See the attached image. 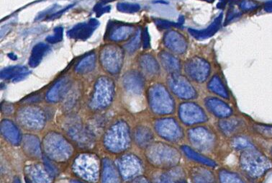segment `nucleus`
Segmentation results:
<instances>
[{
  "instance_id": "obj_41",
  "label": "nucleus",
  "mask_w": 272,
  "mask_h": 183,
  "mask_svg": "<svg viewBox=\"0 0 272 183\" xmlns=\"http://www.w3.org/2000/svg\"><path fill=\"white\" fill-rule=\"evenodd\" d=\"M255 132L266 138V139H272V126L260 124H255L253 126Z\"/></svg>"
},
{
  "instance_id": "obj_14",
  "label": "nucleus",
  "mask_w": 272,
  "mask_h": 183,
  "mask_svg": "<svg viewBox=\"0 0 272 183\" xmlns=\"http://www.w3.org/2000/svg\"><path fill=\"white\" fill-rule=\"evenodd\" d=\"M117 167L125 181L136 178L142 170L141 161L133 154L124 155L120 157L117 161Z\"/></svg>"
},
{
  "instance_id": "obj_32",
  "label": "nucleus",
  "mask_w": 272,
  "mask_h": 183,
  "mask_svg": "<svg viewBox=\"0 0 272 183\" xmlns=\"http://www.w3.org/2000/svg\"><path fill=\"white\" fill-rule=\"evenodd\" d=\"M49 46L46 43H39L35 45L31 52L29 60V65L30 67L35 68L38 66L43 60L46 53L49 50Z\"/></svg>"
},
{
  "instance_id": "obj_12",
  "label": "nucleus",
  "mask_w": 272,
  "mask_h": 183,
  "mask_svg": "<svg viewBox=\"0 0 272 183\" xmlns=\"http://www.w3.org/2000/svg\"><path fill=\"white\" fill-rule=\"evenodd\" d=\"M188 136L192 145L200 151H210L213 147V133L205 127H197L189 130Z\"/></svg>"
},
{
  "instance_id": "obj_30",
  "label": "nucleus",
  "mask_w": 272,
  "mask_h": 183,
  "mask_svg": "<svg viewBox=\"0 0 272 183\" xmlns=\"http://www.w3.org/2000/svg\"><path fill=\"white\" fill-rule=\"evenodd\" d=\"M190 177L193 183H215L213 174L203 167H194L190 171Z\"/></svg>"
},
{
  "instance_id": "obj_47",
  "label": "nucleus",
  "mask_w": 272,
  "mask_h": 183,
  "mask_svg": "<svg viewBox=\"0 0 272 183\" xmlns=\"http://www.w3.org/2000/svg\"><path fill=\"white\" fill-rule=\"evenodd\" d=\"M142 41L144 49H149L150 47V36H149L147 29H146L144 32H143Z\"/></svg>"
},
{
  "instance_id": "obj_48",
  "label": "nucleus",
  "mask_w": 272,
  "mask_h": 183,
  "mask_svg": "<svg viewBox=\"0 0 272 183\" xmlns=\"http://www.w3.org/2000/svg\"><path fill=\"white\" fill-rule=\"evenodd\" d=\"M58 7V5L53 6L52 7H51V8L49 9V10L44 11V12H40V14L37 16V18H35V20L36 21H38V20H41L43 19V18H45V17L46 16H51L52 14H51V12H53V11L55 10L56 7Z\"/></svg>"
},
{
  "instance_id": "obj_10",
  "label": "nucleus",
  "mask_w": 272,
  "mask_h": 183,
  "mask_svg": "<svg viewBox=\"0 0 272 183\" xmlns=\"http://www.w3.org/2000/svg\"><path fill=\"white\" fill-rule=\"evenodd\" d=\"M171 91L177 97L184 100H191L197 97V92L190 82L184 76L177 73L171 74L167 80Z\"/></svg>"
},
{
  "instance_id": "obj_51",
  "label": "nucleus",
  "mask_w": 272,
  "mask_h": 183,
  "mask_svg": "<svg viewBox=\"0 0 272 183\" xmlns=\"http://www.w3.org/2000/svg\"><path fill=\"white\" fill-rule=\"evenodd\" d=\"M265 10L267 12H272V1L265 4Z\"/></svg>"
},
{
  "instance_id": "obj_18",
  "label": "nucleus",
  "mask_w": 272,
  "mask_h": 183,
  "mask_svg": "<svg viewBox=\"0 0 272 183\" xmlns=\"http://www.w3.org/2000/svg\"><path fill=\"white\" fill-rule=\"evenodd\" d=\"M99 26V21L91 19L88 23H79L67 32L69 38L76 40H87L92 35Z\"/></svg>"
},
{
  "instance_id": "obj_21",
  "label": "nucleus",
  "mask_w": 272,
  "mask_h": 183,
  "mask_svg": "<svg viewBox=\"0 0 272 183\" xmlns=\"http://www.w3.org/2000/svg\"><path fill=\"white\" fill-rule=\"evenodd\" d=\"M25 173L32 183H51L52 176L49 173L46 167L34 164L29 165L25 168Z\"/></svg>"
},
{
  "instance_id": "obj_23",
  "label": "nucleus",
  "mask_w": 272,
  "mask_h": 183,
  "mask_svg": "<svg viewBox=\"0 0 272 183\" xmlns=\"http://www.w3.org/2000/svg\"><path fill=\"white\" fill-rule=\"evenodd\" d=\"M71 83L67 78L60 79L47 93L46 98L49 102H58L65 97V94L69 90Z\"/></svg>"
},
{
  "instance_id": "obj_40",
  "label": "nucleus",
  "mask_w": 272,
  "mask_h": 183,
  "mask_svg": "<svg viewBox=\"0 0 272 183\" xmlns=\"http://www.w3.org/2000/svg\"><path fill=\"white\" fill-rule=\"evenodd\" d=\"M232 146L233 148L236 150H248V149L253 148V145L246 139L239 136V137L234 138L232 141Z\"/></svg>"
},
{
  "instance_id": "obj_8",
  "label": "nucleus",
  "mask_w": 272,
  "mask_h": 183,
  "mask_svg": "<svg viewBox=\"0 0 272 183\" xmlns=\"http://www.w3.org/2000/svg\"><path fill=\"white\" fill-rule=\"evenodd\" d=\"M100 61L107 72L118 74L123 63V51L115 45L105 46L100 53Z\"/></svg>"
},
{
  "instance_id": "obj_52",
  "label": "nucleus",
  "mask_w": 272,
  "mask_h": 183,
  "mask_svg": "<svg viewBox=\"0 0 272 183\" xmlns=\"http://www.w3.org/2000/svg\"><path fill=\"white\" fill-rule=\"evenodd\" d=\"M8 57H10L11 60H16L17 59H18V57H17L16 56H15V54H9Z\"/></svg>"
},
{
  "instance_id": "obj_20",
  "label": "nucleus",
  "mask_w": 272,
  "mask_h": 183,
  "mask_svg": "<svg viewBox=\"0 0 272 183\" xmlns=\"http://www.w3.org/2000/svg\"><path fill=\"white\" fill-rule=\"evenodd\" d=\"M134 27L130 25L112 23L111 26L107 29V35L111 41L120 42L128 39L134 34Z\"/></svg>"
},
{
  "instance_id": "obj_49",
  "label": "nucleus",
  "mask_w": 272,
  "mask_h": 183,
  "mask_svg": "<svg viewBox=\"0 0 272 183\" xmlns=\"http://www.w3.org/2000/svg\"><path fill=\"white\" fill-rule=\"evenodd\" d=\"M74 4H70V5L67 6L66 8L63 9V10H59L58 12L52 14V15L49 17V19H56V18H59V17H60V15H61L63 13V12H66V11L71 9V7H74Z\"/></svg>"
},
{
  "instance_id": "obj_36",
  "label": "nucleus",
  "mask_w": 272,
  "mask_h": 183,
  "mask_svg": "<svg viewBox=\"0 0 272 183\" xmlns=\"http://www.w3.org/2000/svg\"><path fill=\"white\" fill-rule=\"evenodd\" d=\"M222 16L219 17L216 19V21L214 22L211 25L210 27L208 29H205L203 30H194L190 29L191 34L193 35L194 37L197 38H205L211 36L213 35L214 32L218 30L219 27H220V22H221Z\"/></svg>"
},
{
  "instance_id": "obj_42",
  "label": "nucleus",
  "mask_w": 272,
  "mask_h": 183,
  "mask_svg": "<svg viewBox=\"0 0 272 183\" xmlns=\"http://www.w3.org/2000/svg\"><path fill=\"white\" fill-rule=\"evenodd\" d=\"M117 8L120 12H127V13H133L141 10V6L138 4H132V3L121 2L118 3Z\"/></svg>"
},
{
  "instance_id": "obj_24",
  "label": "nucleus",
  "mask_w": 272,
  "mask_h": 183,
  "mask_svg": "<svg viewBox=\"0 0 272 183\" xmlns=\"http://www.w3.org/2000/svg\"><path fill=\"white\" fill-rule=\"evenodd\" d=\"M1 133L2 136L13 145H18L19 144V130L11 121L5 119L1 122Z\"/></svg>"
},
{
  "instance_id": "obj_46",
  "label": "nucleus",
  "mask_w": 272,
  "mask_h": 183,
  "mask_svg": "<svg viewBox=\"0 0 272 183\" xmlns=\"http://www.w3.org/2000/svg\"><path fill=\"white\" fill-rule=\"evenodd\" d=\"M257 6V4H256V2L251 1H243V2L240 4L241 8L245 11L253 10V9H256Z\"/></svg>"
},
{
  "instance_id": "obj_31",
  "label": "nucleus",
  "mask_w": 272,
  "mask_h": 183,
  "mask_svg": "<svg viewBox=\"0 0 272 183\" xmlns=\"http://www.w3.org/2000/svg\"><path fill=\"white\" fill-rule=\"evenodd\" d=\"M153 133L148 127L138 126L136 128L134 132V139L136 144L140 147H147L150 146L151 143L153 140Z\"/></svg>"
},
{
  "instance_id": "obj_29",
  "label": "nucleus",
  "mask_w": 272,
  "mask_h": 183,
  "mask_svg": "<svg viewBox=\"0 0 272 183\" xmlns=\"http://www.w3.org/2000/svg\"><path fill=\"white\" fill-rule=\"evenodd\" d=\"M23 148L25 152L33 157L41 156L40 144L37 136L32 135H26L23 138Z\"/></svg>"
},
{
  "instance_id": "obj_53",
  "label": "nucleus",
  "mask_w": 272,
  "mask_h": 183,
  "mask_svg": "<svg viewBox=\"0 0 272 183\" xmlns=\"http://www.w3.org/2000/svg\"><path fill=\"white\" fill-rule=\"evenodd\" d=\"M13 183H21V182H20L19 178L16 177V178H14Z\"/></svg>"
},
{
  "instance_id": "obj_2",
  "label": "nucleus",
  "mask_w": 272,
  "mask_h": 183,
  "mask_svg": "<svg viewBox=\"0 0 272 183\" xmlns=\"http://www.w3.org/2000/svg\"><path fill=\"white\" fill-rule=\"evenodd\" d=\"M242 170L253 178L262 177L272 167V162L268 157L253 148L244 150L240 156Z\"/></svg>"
},
{
  "instance_id": "obj_25",
  "label": "nucleus",
  "mask_w": 272,
  "mask_h": 183,
  "mask_svg": "<svg viewBox=\"0 0 272 183\" xmlns=\"http://www.w3.org/2000/svg\"><path fill=\"white\" fill-rule=\"evenodd\" d=\"M102 183H121L116 166L109 159L102 161Z\"/></svg>"
},
{
  "instance_id": "obj_33",
  "label": "nucleus",
  "mask_w": 272,
  "mask_h": 183,
  "mask_svg": "<svg viewBox=\"0 0 272 183\" xmlns=\"http://www.w3.org/2000/svg\"><path fill=\"white\" fill-rule=\"evenodd\" d=\"M242 122L237 119H223L219 122V127L222 132L226 136H231L237 133L242 128Z\"/></svg>"
},
{
  "instance_id": "obj_17",
  "label": "nucleus",
  "mask_w": 272,
  "mask_h": 183,
  "mask_svg": "<svg viewBox=\"0 0 272 183\" xmlns=\"http://www.w3.org/2000/svg\"><path fill=\"white\" fill-rule=\"evenodd\" d=\"M164 43L169 50L175 54H184L187 49L186 38L177 31L172 30L166 32L164 37Z\"/></svg>"
},
{
  "instance_id": "obj_6",
  "label": "nucleus",
  "mask_w": 272,
  "mask_h": 183,
  "mask_svg": "<svg viewBox=\"0 0 272 183\" xmlns=\"http://www.w3.org/2000/svg\"><path fill=\"white\" fill-rule=\"evenodd\" d=\"M73 170L77 176L88 182L96 183L99 180V163L94 155L83 153L76 158Z\"/></svg>"
},
{
  "instance_id": "obj_55",
  "label": "nucleus",
  "mask_w": 272,
  "mask_h": 183,
  "mask_svg": "<svg viewBox=\"0 0 272 183\" xmlns=\"http://www.w3.org/2000/svg\"><path fill=\"white\" fill-rule=\"evenodd\" d=\"M179 183H187L186 182V181H180V182H179Z\"/></svg>"
},
{
  "instance_id": "obj_27",
  "label": "nucleus",
  "mask_w": 272,
  "mask_h": 183,
  "mask_svg": "<svg viewBox=\"0 0 272 183\" xmlns=\"http://www.w3.org/2000/svg\"><path fill=\"white\" fill-rule=\"evenodd\" d=\"M159 59L164 69L171 74H177L181 69L180 60L170 53L162 51L160 53Z\"/></svg>"
},
{
  "instance_id": "obj_37",
  "label": "nucleus",
  "mask_w": 272,
  "mask_h": 183,
  "mask_svg": "<svg viewBox=\"0 0 272 183\" xmlns=\"http://www.w3.org/2000/svg\"><path fill=\"white\" fill-rule=\"evenodd\" d=\"M181 150L186 153V156L190 158L191 159H193L194 161H197V162L209 166V167H215V162L211 160V159H208V158L205 157V156H202L200 153L196 152L187 146H182Z\"/></svg>"
},
{
  "instance_id": "obj_4",
  "label": "nucleus",
  "mask_w": 272,
  "mask_h": 183,
  "mask_svg": "<svg viewBox=\"0 0 272 183\" xmlns=\"http://www.w3.org/2000/svg\"><path fill=\"white\" fill-rule=\"evenodd\" d=\"M149 101L152 111L156 114H170L175 110V100L165 87L160 84L149 89Z\"/></svg>"
},
{
  "instance_id": "obj_39",
  "label": "nucleus",
  "mask_w": 272,
  "mask_h": 183,
  "mask_svg": "<svg viewBox=\"0 0 272 183\" xmlns=\"http://www.w3.org/2000/svg\"><path fill=\"white\" fill-rule=\"evenodd\" d=\"M141 40H142V33L141 30H138L133 38L124 46V49L130 54L136 52L141 46Z\"/></svg>"
},
{
  "instance_id": "obj_9",
  "label": "nucleus",
  "mask_w": 272,
  "mask_h": 183,
  "mask_svg": "<svg viewBox=\"0 0 272 183\" xmlns=\"http://www.w3.org/2000/svg\"><path fill=\"white\" fill-rule=\"evenodd\" d=\"M17 119L22 126L34 131L42 129L46 120L43 111L35 107H27L20 110Z\"/></svg>"
},
{
  "instance_id": "obj_43",
  "label": "nucleus",
  "mask_w": 272,
  "mask_h": 183,
  "mask_svg": "<svg viewBox=\"0 0 272 183\" xmlns=\"http://www.w3.org/2000/svg\"><path fill=\"white\" fill-rule=\"evenodd\" d=\"M63 28L57 27L54 29V35H49L46 38V41L51 44L59 43L63 38Z\"/></svg>"
},
{
  "instance_id": "obj_16",
  "label": "nucleus",
  "mask_w": 272,
  "mask_h": 183,
  "mask_svg": "<svg viewBox=\"0 0 272 183\" xmlns=\"http://www.w3.org/2000/svg\"><path fill=\"white\" fill-rule=\"evenodd\" d=\"M70 122L65 124L68 136L77 142L81 147H90L93 143V136L88 129H85L82 124L77 119H70Z\"/></svg>"
},
{
  "instance_id": "obj_3",
  "label": "nucleus",
  "mask_w": 272,
  "mask_h": 183,
  "mask_svg": "<svg viewBox=\"0 0 272 183\" xmlns=\"http://www.w3.org/2000/svg\"><path fill=\"white\" fill-rule=\"evenodd\" d=\"M130 144V129L126 122H116L105 133L104 145L111 152H122L128 148Z\"/></svg>"
},
{
  "instance_id": "obj_1",
  "label": "nucleus",
  "mask_w": 272,
  "mask_h": 183,
  "mask_svg": "<svg viewBox=\"0 0 272 183\" xmlns=\"http://www.w3.org/2000/svg\"><path fill=\"white\" fill-rule=\"evenodd\" d=\"M146 157L152 165L159 168L169 169L179 164L181 156L175 147L158 142L148 147Z\"/></svg>"
},
{
  "instance_id": "obj_34",
  "label": "nucleus",
  "mask_w": 272,
  "mask_h": 183,
  "mask_svg": "<svg viewBox=\"0 0 272 183\" xmlns=\"http://www.w3.org/2000/svg\"><path fill=\"white\" fill-rule=\"evenodd\" d=\"M208 89L212 92L215 93L217 95L221 96L224 98H229V94L227 91L226 88L220 80V77L214 76L211 81L208 83Z\"/></svg>"
},
{
  "instance_id": "obj_13",
  "label": "nucleus",
  "mask_w": 272,
  "mask_h": 183,
  "mask_svg": "<svg viewBox=\"0 0 272 183\" xmlns=\"http://www.w3.org/2000/svg\"><path fill=\"white\" fill-rule=\"evenodd\" d=\"M179 116L181 122L186 125H194L208 121L204 111L194 102L181 104L179 110Z\"/></svg>"
},
{
  "instance_id": "obj_15",
  "label": "nucleus",
  "mask_w": 272,
  "mask_h": 183,
  "mask_svg": "<svg viewBox=\"0 0 272 183\" xmlns=\"http://www.w3.org/2000/svg\"><path fill=\"white\" fill-rule=\"evenodd\" d=\"M155 129L157 133L163 139L170 142H177L183 136L181 127L173 119L157 121L155 123Z\"/></svg>"
},
{
  "instance_id": "obj_5",
  "label": "nucleus",
  "mask_w": 272,
  "mask_h": 183,
  "mask_svg": "<svg viewBox=\"0 0 272 183\" xmlns=\"http://www.w3.org/2000/svg\"><path fill=\"white\" fill-rule=\"evenodd\" d=\"M45 152L51 159L58 162L66 161L72 153V147L57 133H50L43 140Z\"/></svg>"
},
{
  "instance_id": "obj_11",
  "label": "nucleus",
  "mask_w": 272,
  "mask_h": 183,
  "mask_svg": "<svg viewBox=\"0 0 272 183\" xmlns=\"http://www.w3.org/2000/svg\"><path fill=\"white\" fill-rule=\"evenodd\" d=\"M185 73L192 80L197 82H205L211 73V66L208 61L200 57H192L184 63Z\"/></svg>"
},
{
  "instance_id": "obj_50",
  "label": "nucleus",
  "mask_w": 272,
  "mask_h": 183,
  "mask_svg": "<svg viewBox=\"0 0 272 183\" xmlns=\"http://www.w3.org/2000/svg\"><path fill=\"white\" fill-rule=\"evenodd\" d=\"M130 183H151L149 182V180L145 177L140 176L137 177L136 178H135L133 181H131Z\"/></svg>"
},
{
  "instance_id": "obj_45",
  "label": "nucleus",
  "mask_w": 272,
  "mask_h": 183,
  "mask_svg": "<svg viewBox=\"0 0 272 183\" xmlns=\"http://www.w3.org/2000/svg\"><path fill=\"white\" fill-rule=\"evenodd\" d=\"M155 183H175L174 180L166 173L161 174L155 178Z\"/></svg>"
},
{
  "instance_id": "obj_28",
  "label": "nucleus",
  "mask_w": 272,
  "mask_h": 183,
  "mask_svg": "<svg viewBox=\"0 0 272 183\" xmlns=\"http://www.w3.org/2000/svg\"><path fill=\"white\" fill-rule=\"evenodd\" d=\"M140 67L148 75L155 76L159 72V66L158 62L153 56L150 54H144L139 58Z\"/></svg>"
},
{
  "instance_id": "obj_19",
  "label": "nucleus",
  "mask_w": 272,
  "mask_h": 183,
  "mask_svg": "<svg viewBox=\"0 0 272 183\" xmlns=\"http://www.w3.org/2000/svg\"><path fill=\"white\" fill-rule=\"evenodd\" d=\"M122 85L129 92L140 94L144 91L145 80L138 71H130L122 77Z\"/></svg>"
},
{
  "instance_id": "obj_44",
  "label": "nucleus",
  "mask_w": 272,
  "mask_h": 183,
  "mask_svg": "<svg viewBox=\"0 0 272 183\" xmlns=\"http://www.w3.org/2000/svg\"><path fill=\"white\" fill-rule=\"evenodd\" d=\"M107 2H108V1H101L99 4H96L94 8V11L96 12L97 18H99V17L102 16L103 14L109 12L110 10H111V7H110V6L107 5L105 6V7H103L104 4H106Z\"/></svg>"
},
{
  "instance_id": "obj_54",
  "label": "nucleus",
  "mask_w": 272,
  "mask_h": 183,
  "mask_svg": "<svg viewBox=\"0 0 272 183\" xmlns=\"http://www.w3.org/2000/svg\"><path fill=\"white\" fill-rule=\"evenodd\" d=\"M26 183H32L30 182V181H29V180H28V178H26Z\"/></svg>"
},
{
  "instance_id": "obj_22",
  "label": "nucleus",
  "mask_w": 272,
  "mask_h": 183,
  "mask_svg": "<svg viewBox=\"0 0 272 183\" xmlns=\"http://www.w3.org/2000/svg\"><path fill=\"white\" fill-rule=\"evenodd\" d=\"M205 102L208 109L217 117L228 118L232 114L231 108L220 99L208 97Z\"/></svg>"
},
{
  "instance_id": "obj_7",
  "label": "nucleus",
  "mask_w": 272,
  "mask_h": 183,
  "mask_svg": "<svg viewBox=\"0 0 272 183\" xmlns=\"http://www.w3.org/2000/svg\"><path fill=\"white\" fill-rule=\"evenodd\" d=\"M113 96L114 84L113 81L107 77H101L96 82L90 105L94 109L106 108L111 103Z\"/></svg>"
},
{
  "instance_id": "obj_35",
  "label": "nucleus",
  "mask_w": 272,
  "mask_h": 183,
  "mask_svg": "<svg viewBox=\"0 0 272 183\" xmlns=\"http://www.w3.org/2000/svg\"><path fill=\"white\" fill-rule=\"evenodd\" d=\"M96 63V57L94 54H90L82 59L75 68V71L79 74H87L94 69Z\"/></svg>"
},
{
  "instance_id": "obj_38",
  "label": "nucleus",
  "mask_w": 272,
  "mask_h": 183,
  "mask_svg": "<svg viewBox=\"0 0 272 183\" xmlns=\"http://www.w3.org/2000/svg\"><path fill=\"white\" fill-rule=\"evenodd\" d=\"M220 183H244L243 180L232 172L222 170L219 173Z\"/></svg>"
},
{
  "instance_id": "obj_26",
  "label": "nucleus",
  "mask_w": 272,
  "mask_h": 183,
  "mask_svg": "<svg viewBox=\"0 0 272 183\" xmlns=\"http://www.w3.org/2000/svg\"><path fill=\"white\" fill-rule=\"evenodd\" d=\"M29 74L30 71L25 66H10L1 71V79L12 80V81L18 82L26 78Z\"/></svg>"
}]
</instances>
